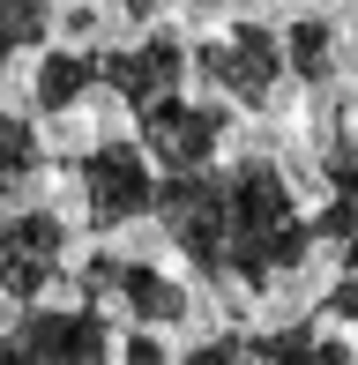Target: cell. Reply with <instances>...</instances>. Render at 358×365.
<instances>
[{
  "label": "cell",
  "mask_w": 358,
  "mask_h": 365,
  "mask_svg": "<svg viewBox=\"0 0 358 365\" xmlns=\"http://www.w3.org/2000/svg\"><path fill=\"white\" fill-rule=\"evenodd\" d=\"M247 365H358V351L344 336H321L314 321L306 328H276V336L247 343Z\"/></svg>",
  "instance_id": "10"
},
{
  "label": "cell",
  "mask_w": 358,
  "mask_h": 365,
  "mask_svg": "<svg viewBox=\"0 0 358 365\" xmlns=\"http://www.w3.org/2000/svg\"><path fill=\"white\" fill-rule=\"evenodd\" d=\"M187 8H194V15H217V8H232V0H187Z\"/></svg>",
  "instance_id": "18"
},
{
  "label": "cell",
  "mask_w": 358,
  "mask_h": 365,
  "mask_svg": "<svg viewBox=\"0 0 358 365\" xmlns=\"http://www.w3.org/2000/svg\"><path fill=\"white\" fill-rule=\"evenodd\" d=\"M247 343L254 336H239V328H224V336H209V343H194L179 365H247Z\"/></svg>",
  "instance_id": "14"
},
{
  "label": "cell",
  "mask_w": 358,
  "mask_h": 365,
  "mask_svg": "<svg viewBox=\"0 0 358 365\" xmlns=\"http://www.w3.org/2000/svg\"><path fill=\"white\" fill-rule=\"evenodd\" d=\"M351 68H358V30H351Z\"/></svg>",
  "instance_id": "20"
},
{
  "label": "cell",
  "mask_w": 358,
  "mask_h": 365,
  "mask_svg": "<svg viewBox=\"0 0 358 365\" xmlns=\"http://www.w3.org/2000/svg\"><path fill=\"white\" fill-rule=\"evenodd\" d=\"M90 90H97V53H83V45H75V53H45L38 82H30V97H38L45 120H68Z\"/></svg>",
  "instance_id": "9"
},
{
  "label": "cell",
  "mask_w": 358,
  "mask_h": 365,
  "mask_svg": "<svg viewBox=\"0 0 358 365\" xmlns=\"http://www.w3.org/2000/svg\"><path fill=\"white\" fill-rule=\"evenodd\" d=\"M187 68L209 82L217 97H232V105H247V112H269L276 105V90H284V38L262 23H239V30H224V38H202L187 53Z\"/></svg>",
  "instance_id": "3"
},
{
  "label": "cell",
  "mask_w": 358,
  "mask_h": 365,
  "mask_svg": "<svg viewBox=\"0 0 358 365\" xmlns=\"http://www.w3.org/2000/svg\"><path fill=\"white\" fill-rule=\"evenodd\" d=\"M150 217L187 254V269L209 276L217 291H269L299 276L314 254V217H299V194L276 157H232L157 179Z\"/></svg>",
  "instance_id": "1"
},
{
  "label": "cell",
  "mask_w": 358,
  "mask_h": 365,
  "mask_svg": "<svg viewBox=\"0 0 358 365\" xmlns=\"http://www.w3.org/2000/svg\"><path fill=\"white\" fill-rule=\"evenodd\" d=\"M60 261H68V224L53 209H23V217H0V298L30 306L60 284Z\"/></svg>",
  "instance_id": "6"
},
{
  "label": "cell",
  "mask_w": 358,
  "mask_h": 365,
  "mask_svg": "<svg viewBox=\"0 0 358 365\" xmlns=\"http://www.w3.org/2000/svg\"><path fill=\"white\" fill-rule=\"evenodd\" d=\"M321 321H358V269L336 276V291L321 298Z\"/></svg>",
  "instance_id": "15"
},
{
  "label": "cell",
  "mask_w": 358,
  "mask_h": 365,
  "mask_svg": "<svg viewBox=\"0 0 358 365\" xmlns=\"http://www.w3.org/2000/svg\"><path fill=\"white\" fill-rule=\"evenodd\" d=\"M0 365H112L105 306H90V298H75V306H38V298H30L23 321L0 328Z\"/></svg>",
  "instance_id": "2"
},
{
  "label": "cell",
  "mask_w": 358,
  "mask_h": 365,
  "mask_svg": "<svg viewBox=\"0 0 358 365\" xmlns=\"http://www.w3.org/2000/svg\"><path fill=\"white\" fill-rule=\"evenodd\" d=\"M75 172H83V209H90L97 231H120V224L150 217V202H157V164L142 157V142H97Z\"/></svg>",
  "instance_id": "5"
},
{
  "label": "cell",
  "mask_w": 358,
  "mask_h": 365,
  "mask_svg": "<svg viewBox=\"0 0 358 365\" xmlns=\"http://www.w3.org/2000/svg\"><path fill=\"white\" fill-rule=\"evenodd\" d=\"M97 90H112L127 112L157 105V97H179L187 90V45L165 38V30H150L135 45H112V53H97Z\"/></svg>",
  "instance_id": "8"
},
{
  "label": "cell",
  "mask_w": 358,
  "mask_h": 365,
  "mask_svg": "<svg viewBox=\"0 0 358 365\" xmlns=\"http://www.w3.org/2000/svg\"><path fill=\"white\" fill-rule=\"evenodd\" d=\"M135 120H142V127H135L142 157H150L165 179L217 164L224 135H232V112H224V105H187V97H157V105H142Z\"/></svg>",
  "instance_id": "4"
},
{
  "label": "cell",
  "mask_w": 358,
  "mask_h": 365,
  "mask_svg": "<svg viewBox=\"0 0 358 365\" xmlns=\"http://www.w3.org/2000/svg\"><path fill=\"white\" fill-rule=\"evenodd\" d=\"M344 269H358V239H351V254H344Z\"/></svg>",
  "instance_id": "19"
},
{
  "label": "cell",
  "mask_w": 358,
  "mask_h": 365,
  "mask_svg": "<svg viewBox=\"0 0 358 365\" xmlns=\"http://www.w3.org/2000/svg\"><path fill=\"white\" fill-rule=\"evenodd\" d=\"M120 365H179V358L150 336V328H135V336H127V351H120Z\"/></svg>",
  "instance_id": "16"
},
{
  "label": "cell",
  "mask_w": 358,
  "mask_h": 365,
  "mask_svg": "<svg viewBox=\"0 0 358 365\" xmlns=\"http://www.w3.org/2000/svg\"><path fill=\"white\" fill-rule=\"evenodd\" d=\"M38 172H45V142H38V127H30L23 112L0 105V209L23 202V194L38 187Z\"/></svg>",
  "instance_id": "11"
},
{
  "label": "cell",
  "mask_w": 358,
  "mask_h": 365,
  "mask_svg": "<svg viewBox=\"0 0 358 365\" xmlns=\"http://www.w3.org/2000/svg\"><path fill=\"white\" fill-rule=\"evenodd\" d=\"M45 38H53V0H0V75L8 60L38 53Z\"/></svg>",
  "instance_id": "13"
},
{
  "label": "cell",
  "mask_w": 358,
  "mask_h": 365,
  "mask_svg": "<svg viewBox=\"0 0 358 365\" xmlns=\"http://www.w3.org/2000/svg\"><path fill=\"white\" fill-rule=\"evenodd\" d=\"M83 298L90 306H120L135 328H172V321H187V284H172L165 269H150V261H112V254H97L83 261Z\"/></svg>",
  "instance_id": "7"
},
{
  "label": "cell",
  "mask_w": 358,
  "mask_h": 365,
  "mask_svg": "<svg viewBox=\"0 0 358 365\" xmlns=\"http://www.w3.org/2000/svg\"><path fill=\"white\" fill-rule=\"evenodd\" d=\"M112 15H127V23H150V15H165V8H179V0H105Z\"/></svg>",
  "instance_id": "17"
},
{
  "label": "cell",
  "mask_w": 358,
  "mask_h": 365,
  "mask_svg": "<svg viewBox=\"0 0 358 365\" xmlns=\"http://www.w3.org/2000/svg\"><path fill=\"white\" fill-rule=\"evenodd\" d=\"M284 68L306 82V90H329L336 82V23L329 15H299L284 30Z\"/></svg>",
  "instance_id": "12"
}]
</instances>
